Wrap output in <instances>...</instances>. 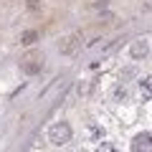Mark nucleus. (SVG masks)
<instances>
[{
	"instance_id": "nucleus-3",
	"label": "nucleus",
	"mask_w": 152,
	"mask_h": 152,
	"mask_svg": "<svg viewBox=\"0 0 152 152\" xmlns=\"http://www.w3.org/2000/svg\"><path fill=\"white\" fill-rule=\"evenodd\" d=\"M20 69L26 74H38V71L43 69V56L41 53H28L20 58Z\"/></svg>"
},
{
	"instance_id": "nucleus-7",
	"label": "nucleus",
	"mask_w": 152,
	"mask_h": 152,
	"mask_svg": "<svg viewBox=\"0 0 152 152\" xmlns=\"http://www.w3.org/2000/svg\"><path fill=\"white\" fill-rule=\"evenodd\" d=\"M36 38H38V33H36V31H26V33H23V38H20V43L31 46V43H36Z\"/></svg>"
},
{
	"instance_id": "nucleus-1",
	"label": "nucleus",
	"mask_w": 152,
	"mask_h": 152,
	"mask_svg": "<svg viewBox=\"0 0 152 152\" xmlns=\"http://www.w3.org/2000/svg\"><path fill=\"white\" fill-rule=\"evenodd\" d=\"M71 134H74V132H71L69 122H56V124L48 129V140L53 142V145H58V147L66 145V142H71Z\"/></svg>"
},
{
	"instance_id": "nucleus-8",
	"label": "nucleus",
	"mask_w": 152,
	"mask_h": 152,
	"mask_svg": "<svg viewBox=\"0 0 152 152\" xmlns=\"http://www.w3.org/2000/svg\"><path fill=\"white\" fill-rule=\"evenodd\" d=\"M96 152H117V150H114V147L109 145V142H102V147H99Z\"/></svg>"
},
{
	"instance_id": "nucleus-2",
	"label": "nucleus",
	"mask_w": 152,
	"mask_h": 152,
	"mask_svg": "<svg viewBox=\"0 0 152 152\" xmlns=\"http://www.w3.org/2000/svg\"><path fill=\"white\" fill-rule=\"evenodd\" d=\"M79 46H81V36L79 33H71V36H64L58 41V51L64 56H74L76 51H79Z\"/></svg>"
},
{
	"instance_id": "nucleus-9",
	"label": "nucleus",
	"mask_w": 152,
	"mask_h": 152,
	"mask_svg": "<svg viewBox=\"0 0 152 152\" xmlns=\"http://www.w3.org/2000/svg\"><path fill=\"white\" fill-rule=\"evenodd\" d=\"M28 8H31V10H38V8H41V3H38V0H28Z\"/></svg>"
},
{
	"instance_id": "nucleus-6",
	"label": "nucleus",
	"mask_w": 152,
	"mask_h": 152,
	"mask_svg": "<svg viewBox=\"0 0 152 152\" xmlns=\"http://www.w3.org/2000/svg\"><path fill=\"white\" fill-rule=\"evenodd\" d=\"M132 56H134V58H142V56H147V43H145V41H137V43L132 46Z\"/></svg>"
},
{
	"instance_id": "nucleus-5",
	"label": "nucleus",
	"mask_w": 152,
	"mask_h": 152,
	"mask_svg": "<svg viewBox=\"0 0 152 152\" xmlns=\"http://www.w3.org/2000/svg\"><path fill=\"white\" fill-rule=\"evenodd\" d=\"M140 91H142L145 99H152V76H145L140 81Z\"/></svg>"
},
{
	"instance_id": "nucleus-4",
	"label": "nucleus",
	"mask_w": 152,
	"mask_h": 152,
	"mask_svg": "<svg viewBox=\"0 0 152 152\" xmlns=\"http://www.w3.org/2000/svg\"><path fill=\"white\" fill-rule=\"evenodd\" d=\"M132 152H152V134L150 132H142L132 140Z\"/></svg>"
}]
</instances>
